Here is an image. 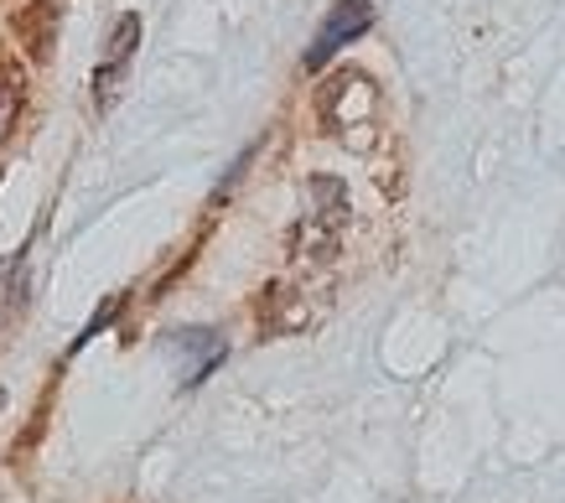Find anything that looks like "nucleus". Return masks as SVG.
I'll return each mask as SVG.
<instances>
[{"label":"nucleus","mask_w":565,"mask_h":503,"mask_svg":"<svg viewBox=\"0 0 565 503\" xmlns=\"http://www.w3.org/2000/svg\"><path fill=\"white\" fill-rule=\"evenodd\" d=\"M374 109H379V94H374V84H369V73H359V68L332 73L322 84V94H317L322 125L332 136H343L348 146H353V130H369V125H374Z\"/></svg>","instance_id":"f257e3e1"},{"label":"nucleus","mask_w":565,"mask_h":503,"mask_svg":"<svg viewBox=\"0 0 565 503\" xmlns=\"http://www.w3.org/2000/svg\"><path fill=\"white\" fill-rule=\"evenodd\" d=\"M369 26H374V6H369V0H338V6H332V17L322 21V32L311 36L307 68H311V73L327 68V63L343 53L348 42H359Z\"/></svg>","instance_id":"f03ea898"},{"label":"nucleus","mask_w":565,"mask_h":503,"mask_svg":"<svg viewBox=\"0 0 565 503\" xmlns=\"http://www.w3.org/2000/svg\"><path fill=\"white\" fill-rule=\"evenodd\" d=\"M136 42H140V17H120L115 32H109L99 73H94V105L99 109L115 105V94H120V84H125V68H130V57H136Z\"/></svg>","instance_id":"7ed1b4c3"},{"label":"nucleus","mask_w":565,"mask_h":503,"mask_svg":"<svg viewBox=\"0 0 565 503\" xmlns=\"http://www.w3.org/2000/svg\"><path fill=\"white\" fill-rule=\"evenodd\" d=\"M177 353H192V368H188V384H198L207 368L223 358V338L207 328H192V332H177Z\"/></svg>","instance_id":"20e7f679"},{"label":"nucleus","mask_w":565,"mask_h":503,"mask_svg":"<svg viewBox=\"0 0 565 503\" xmlns=\"http://www.w3.org/2000/svg\"><path fill=\"white\" fill-rule=\"evenodd\" d=\"M296 255H307V260H332V255H338V224L307 213L301 228H296Z\"/></svg>","instance_id":"39448f33"},{"label":"nucleus","mask_w":565,"mask_h":503,"mask_svg":"<svg viewBox=\"0 0 565 503\" xmlns=\"http://www.w3.org/2000/svg\"><path fill=\"white\" fill-rule=\"evenodd\" d=\"M21 105H26V78H21V68H0V146L17 130Z\"/></svg>","instance_id":"423d86ee"},{"label":"nucleus","mask_w":565,"mask_h":503,"mask_svg":"<svg viewBox=\"0 0 565 503\" xmlns=\"http://www.w3.org/2000/svg\"><path fill=\"white\" fill-rule=\"evenodd\" d=\"M311 203H317V218H327V224H338L343 228V218H348V192H343V182L338 176H311Z\"/></svg>","instance_id":"0eeeda50"},{"label":"nucleus","mask_w":565,"mask_h":503,"mask_svg":"<svg viewBox=\"0 0 565 503\" xmlns=\"http://www.w3.org/2000/svg\"><path fill=\"white\" fill-rule=\"evenodd\" d=\"M52 21H57V11H52L47 0H42V6H32V11L17 21V32L32 42V57H47L52 53Z\"/></svg>","instance_id":"6e6552de"}]
</instances>
